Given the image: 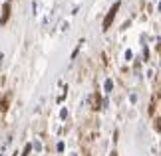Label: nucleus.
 Wrapping results in <instances>:
<instances>
[{"label": "nucleus", "mask_w": 161, "mask_h": 156, "mask_svg": "<svg viewBox=\"0 0 161 156\" xmlns=\"http://www.w3.org/2000/svg\"><path fill=\"white\" fill-rule=\"evenodd\" d=\"M10 8H12V4H10V0H6L4 6H2V16H0V24H4L8 22V18H10Z\"/></svg>", "instance_id": "2"}, {"label": "nucleus", "mask_w": 161, "mask_h": 156, "mask_svg": "<svg viewBox=\"0 0 161 156\" xmlns=\"http://www.w3.org/2000/svg\"><path fill=\"white\" fill-rule=\"evenodd\" d=\"M111 156H117V152H111Z\"/></svg>", "instance_id": "4"}, {"label": "nucleus", "mask_w": 161, "mask_h": 156, "mask_svg": "<svg viewBox=\"0 0 161 156\" xmlns=\"http://www.w3.org/2000/svg\"><path fill=\"white\" fill-rule=\"evenodd\" d=\"M12 156H16V154H12Z\"/></svg>", "instance_id": "5"}, {"label": "nucleus", "mask_w": 161, "mask_h": 156, "mask_svg": "<svg viewBox=\"0 0 161 156\" xmlns=\"http://www.w3.org/2000/svg\"><path fill=\"white\" fill-rule=\"evenodd\" d=\"M119 6H121V2H115V4L109 8L108 16L103 18V30H109V28H111V24H114V20H115V14H117V10H119Z\"/></svg>", "instance_id": "1"}, {"label": "nucleus", "mask_w": 161, "mask_h": 156, "mask_svg": "<svg viewBox=\"0 0 161 156\" xmlns=\"http://www.w3.org/2000/svg\"><path fill=\"white\" fill-rule=\"evenodd\" d=\"M157 105H159V95L155 93V97L151 99V103H149V115L153 117V113H157Z\"/></svg>", "instance_id": "3"}]
</instances>
